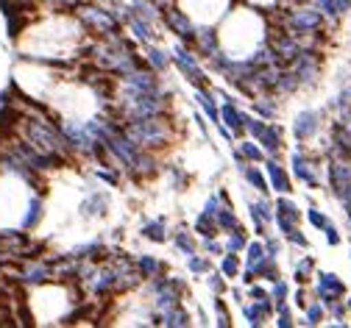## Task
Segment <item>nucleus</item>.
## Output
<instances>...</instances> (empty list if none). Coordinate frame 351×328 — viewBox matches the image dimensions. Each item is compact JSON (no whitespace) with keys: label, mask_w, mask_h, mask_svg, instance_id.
Returning <instances> with one entry per match:
<instances>
[{"label":"nucleus","mask_w":351,"mask_h":328,"mask_svg":"<svg viewBox=\"0 0 351 328\" xmlns=\"http://www.w3.org/2000/svg\"><path fill=\"white\" fill-rule=\"evenodd\" d=\"M310 220H313L315 225H324V228H326V220H324V214H318V212H310Z\"/></svg>","instance_id":"6ab92c4d"},{"label":"nucleus","mask_w":351,"mask_h":328,"mask_svg":"<svg viewBox=\"0 0 351 328\" xmlns=\"http://www.w3.org/2000/svg\"><path fill=\"white\" fill-rule=\"evenodd\" d=\"M243 312H245V317H248V323H254V325H259L262 320H265V317L271 314V301H256L254 306H245Z\"/></svg>","instance_id":"f03ea898"},{"label":"nucleus","mask_w":351,"mask_h":328,"mask_svg":"<svg viewBox=\"0 0 351 328\" xmlns=\"http://www.w3.org/2000/svg\"><path fill=\"white\" fill-rule=\"evenodd\" d=\"M326 237H329V242H337L340 237H337V231L332 228V225H326Z\"/></svg>","instance_id":"aec40b11"},{"label":"nucleus","mask_w":351,"mask_h":328,"mask_svg":"<svg viewBox=\"0 0 351 328\" xmlns=\"http://www.w3.org/2000/svg\"><path fill=\"white\" fill-rule=\"evenodd\" d=\"M313 128H315V117H313V114H301V117H298V123H295V134H298L301 139L310 134Z\"/></svg>","instance_id":"20e7f679"},{"label":"nucleus","mask_w":351,"mask_h":328,"mask_svg":"<svg viewBox=\"0 0 351 328\" xmlns=\"http://www.w3.org/2000/svg\"><path fill=\"white\" fill-rule=\"evenodd\" d=\"M137 267H140L143 275H154V273H159V262L151 259V256H143V259L137 262Z\"/></svg>","instance_id":"39448f33"},{"label":"nucleus","mask_w":351,"mask_h":328,"mask_svg":"<svg viewBox=\"0 0 351 328\" xmlns=\"http://www.w3.org/2000/svg\"><path fill=\"white\" fill-rule=\"evenodd\" d=\"M318 320H321V306L306 309V323H318Z\"/></svg>","instance_id":"f3484780"},{"label":"nucleus","mask_w":351,"mask_h":328,"mask_svg":"<svg viewBox=\"0 0 351 328\" xmlns=\"http://www.w3.org/2000/svg\"><path fill=\"white\" fill-rule=\"evenodd\" d=\"M265 170L271 173V181H274V186L279 192H290V178H287V173L276 162H265Z\"/></svg>","instance_id":"f257e3e1"},{"label":"nucleus","mask_w":351,"mask_h":328,"mask_svg":"<svg viewBox=\"0 0 351 328\" xmlns=\"http://www.w3.org/2000/svg\"><path fill=\"white\" fill-rule=\"evenodd\" d=\"M262 259H265V248H262V245H251L248 248V267H254Z\"/></svg>","instance_id":"1a4fd4ad"},{"label":"nucleus","mask_w":351,"mask_h":328,"mask_svg":"<svg viewBox=\"0 0 351 328\" xmlns=\"http://www.w3.org/2000/svg\"><path fill=\"white\" fill-rule=\"evenodd\" d=\"M221 117H223V123H226L229 128H234V131H240V128H243V123H245V114H240L232 103H226V106L221 109Z\"/></svg>","instance_id":"7ed1b4c3"},{"label":"nucleus","mask_w":351,"mask_h":328,"mask_svg":"<svg viewBox=\"0 0 351 328\" xmlns=\"http://www.w3.org/2000/svg\"><path fill=\"white\" fill-rule=\"evenodd\" d=\"M310 270H313V259H304V262L298 264V278L304 281V278H306V273H310Z\"/></svg>","instance_id":"dca6fc26"},{"label":"nucleus","mask_w":351,"mask_h":328,"mask_svg":"<svg viewBox=\"0 0 351 328\" xmlns=\"http://www.w3.org/2000/svg\"><path fill=\"white\" fill-rule=\"evenodd\" d=\"M209 287H212L215 292H223V281H221V278H209Z\"/></svg>","instance_id":"a211bd4d"},{"label":"nucleus","mask_w":351,"mask_h":328,"mask_svg":"<svg viewBox=\"0 0 351 328\" xmlns=\"http://www.w3.org/2000/svg\"><path fill=\"white\" fill-rule=\"evenodd\" d=\"M256 112L265 114V117H274V103H271V101H259V103H256Z\"/></svg>","instance_id":"4468645a"},{"label":"nucleus","mask_w":351,"mask_h":328,"mask_svg":"<svg viewBox=\"0 0 351 328\" xmlns=\"http://www.w3.org/2000/svg\"><path fill=\"white\" fill-rule=\"evenodd\" d=\"M190 270H193V273H206L209 264H206L204 259H190Z\"/></svg>","instance_id":"2eb2a0df"},{"label":"nucleus","mask_w":351,"mask_h":328,"mask_svg":"<svg viewBox=\"0 0 351 328\" xmlns=\"http://www.w3.org/2000/svg\"><path fill=\"white\" fill-rule=\"evenodd\" d=\"M240 156H248V159H254V162H262V159H265V156H262V151L256 148V145H251V142H243V148L237 151Z\"/></svg>","instance_id":"6e6552de"},{"label":"nucleus","mask_w":351,"mask_h":328,"mask_svg":"<svg viewBox=\"0 0 351 328\" xmlns=\"http://www.w3.org/2000/svg\"><path fill=\"white\" fill-rule=\"evenodd\" d=\"M348 306H351V303H348Z\"/></svg>","instance_id":"412c9836"},{"label":"nucleus","mask_w":351,"mask_h":328,"mask_svg":"<svg viewBox=\"0 0 351 328\" xmlns=\"http://www.w3.org/2000/svg\"><path fill=\"white\" fill-rule=\"evenodd\" d=\"M148 59H151V64H154L156 70H165V67H167V59L162 56V51H151V56H148Z\"/></svg>","instance_id":"f8f14e48"},{"label":"nucleus","mask_w":351,"mask_h":328,"mask_svg":"<svg viewBox=\"0 0 351 328\" xmlns=\"http://www.w3.org/2000/svg\"><path fill=\"white\" fill-rule=\"evenodd\" d=\"M245 178H248V181H251V184L256 186V190H262V192H265V190H268V184H265V178H262V175H259L256 170H245Z\"/></svg>","instance_id":"9d476101"},{"label":"nucleus","mask_w":351,"mask_h":328,"mask_svg":"<svg viewBox=\"0 0 351 328\" xmlns=\"http://www.w3.org/2000/svg\"><path fill=\"white\" fill-rule=\"evenodd\" d=\"M223 273H226V275H234V273H237V253H229V256L223 259Z\"/></svg>","instance_id":"9b49d317"},{"label":"nucleus","mask_w":351,"mask_h":328,"mask_svg":"<svg viewBox=\"0 0 351 328\" xmlns=\"http://www.w3.org/2000/svg\"><path fill=\"white\" fill-rule=\"evenodd\" d=\"M226 248H229V253H237V251H243V248H245V237H243V234H240L237 228L232 231V237H229V245H226Z\"/></svg>","instance_id":"0eeeda50"},{"label":"nucleus","mask_w":351,"mask_h":328,"mask_svg":"<svg viewBox=\"0 0 351 328\" xmlns=\"http://www.w3.org/2000/svg\"><path fill=\"white\" fill-rule=\"evenodd\" d=\"M143 234H145L148 240H156V242H162V240H165V228H162V223H148Z\"/></svg>","instance_id":"423d86ee"},{"label":"nucleus","mask_w":351,"mask_h":328,"mask_svg":"<svg viewBox=\"0 0 351 328\" xmlns=\"http://www.w3.org/2000/svg\"><path fill=\"white\" fill-rule=\"evenodd\" d=\"M176 245H179V248H184L187 253L193 251V240L187 237V234H176Z\"/></svg>","instance_id":"ddd939ff"}]
</instances>
